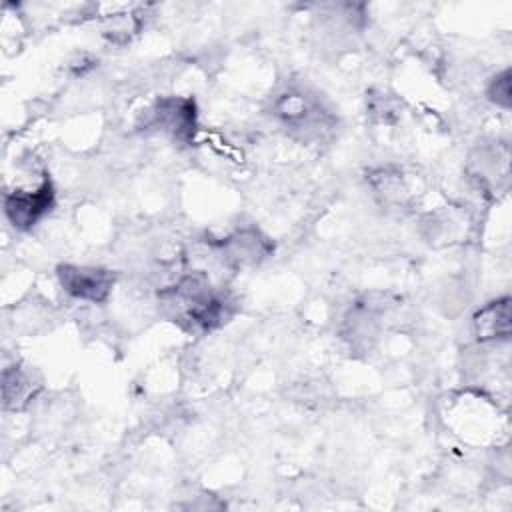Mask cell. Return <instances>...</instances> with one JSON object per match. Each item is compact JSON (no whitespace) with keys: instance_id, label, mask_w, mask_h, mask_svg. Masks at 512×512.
Returning <instances> with one entry per match:
<instances>
[{"instance_id":"cell-8","label":"cell","mask_w":512,"mask_h":512,"mask_svg":"<svg viewBox=\"0 0 512 512\" xmlns=\"http://www.w3.org/2000/svg\"><path fill=\"white\" fill-rule=\"evenodd\" d=\"M36 384L32 382L30 374L20 366H10L2 374V396L4 406L18 410L34 396Z\"/></svg>"},{"instance_id":"cell-4","label":"cell","mask_w":512,"mask_h":512,"mask_svg":"<svg viewBox=\"0 0 512 512\" xmlns=\"http://www.w3.org/2000/svg\"><path fill=\"white\" fill-rule=\"evenodd\" d=\"M56 278L68 296L92 304L106 302L114 286V274L98 266L60 264L56 268Z\"/></svg>"},{"instance_id":"cell-5","label":"cell","mask_w":512,"mask_h":512,"mask_svg":"<svg viewBox=\"0 0 512 512\" xmlns=\"http://www.w3.org/2000/svg\"><path fill=\"white\" fill-rule=\"evenodd\" d=\"M54 206V186L44 178L36 190H12L4 196V212L8 222L18 230H30Z\"/></svg>"},{"instance_id":"cell-3","label":"cell","mask_w":512,"mask_h":512,"mask_svg":"<svg viewBox=\"0 0 512 512\" xmlns=\"http://www.w3.org/2000/svg\"><path fill=\"white\" fill-rule=\"evenodd\" d=\"M142 128L156 130L174 142L188 144L196 132V104L186 96H164L142 114Z\"/></svg>"},{"instance_id":"cell-6","label":"cell","mask_w":512,"mask_h":512,"mask_svg":"<svg viewBox=\"0 0 512 512\" xmlns=\"http://www.w3.org/2000/svg\"><path fill=\"white\" fill-rule=\"evenodd\" d=\"M218 250L226 264L244 266V264H256L258 260L266 258L270 252V242L258 230L244 228L228 236L218 246Z\"/></svg>"},{"instance_id":"cell-1","label":"cell","mask_w":512,"mask_h":512,"mask_svg":"<svg viewBox=\"0 0 512 512\" xmlns=\"http://www.w3.org/2000/svg\"><path fill=\"white\" fill-rule=\"evenodd\" d=\"M160 306L186 332H210L230 316V300L218 292L208 276L190 272L160 290Z\"/></svg>"},{"instance_id":"cell-9","label":"cell","mask_w":512,"mask_h":512,"mask_svg":"<svg viewBox=\"0 0 512 512\" xmlns=\"http://www.w3.org/2000/svg\"><path fill=\"white\" fill-rule=\"evenodd\" d=\"M510 70H502L500 74H496L492 78V82L488 84V98L500 106V108H510Z\"/></svg>"},{"instance_id":"cell-7","label":"cell","mask_w":512,"mask_h":512,"mask_svg":"<svg viewBox=\"0 0 512 512\" xmlns=\"http://www.w3.org/2000/svg\"><path fill=\"white\" fill-rule=\"evenodd\" d=\"M472 330L480 342L508 340L510 336V298L502 296L498 300L482 306L472 318Z\"/></svg>"},{"instance_id":"cell-2","label":"cell","mask_w":512,"mask_h":512,"mask_svg":"<svg viewBox=\"0 0 512 512\" xmlns=\"http://www.w3.org/2000/svg\"><path fill=\"white\" fill-rule=\"evenodd\" d=\"M272 114L292 136L306 142L322 140L334 128V116L320 96L302 86L282 90L272 102Z\"/></svg>"}]
</instances>
